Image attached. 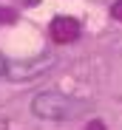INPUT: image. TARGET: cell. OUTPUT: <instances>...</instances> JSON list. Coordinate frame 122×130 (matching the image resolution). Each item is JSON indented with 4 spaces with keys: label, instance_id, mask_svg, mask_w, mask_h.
I'll return each mask as SVG.
<instances>
[{
    "label": "cell",
    "instance_id": "1",
    "mask_svg": "<svg viewBox=\"0 0 122 130\" xmlns=\"http://www.w3.org/2000/svg\"><path fill=\"white\" fill-rule=\"evenodd\" d=\"M31 110L40 119H51V122H65V119H77L88 110L85 99H77L60 91H48V93H37L31 99Z\"/></svg>",
    "mask_w": 122,
    "mask_h": 130
},
{
    "label": "cell",
    "instance_id": "2",
    "mask_svg": "<svg viewBox=\"0 0 122 130\" xmlns=\"http://www.w3.org/2000/svg\"><path fill=\"white\" fill-rule=\"evenodd\" d=\"M48 34H51V40L54 42H74L77 37H79V23L74 17H54L51 20V26H48Z\"/></svg>",
    "mask_w": 122,
    "mask_h": 130
},
{
    "label": "cell",
    "instance_id": "3",
    "mask_svg": "<svg viewBox=\"0 0 122 130\" xmlns=\"http://www.w3.org/2000/svg\"><path fill=\"white\" fill-rule=\"evenodd\" d=\"M111 14H114V20H119V23H122V0H116V3L111 6Z\"/></svg>",
    "mask_w": 122,
    "mask_h": 130
},
{
    "label": "cell",
    "instance_id": "4",
    "mask_svg": "<svg viewBox=\"0 0 122 130\" xmlns=\"http://www.w3.org/2000/svg\"><path fill=\"white\" fill-rule=\"evenodd\" d=\"M88 130H105V124H102V122H99V119H94V122L88 124Z\"/></svg>",
    "mask_w": 122,
    "mask_h": 130
},
{
    "label": "cell",
    "instance_id": "5",
    "mask_svg": "<svg viewBox=\"0 0 122 130\" xmlns=\"http://www.w3.org/2000/svg\"><path fill=\"white\" fill-rule=\"evenodd\" d=\"M6 71H9V65H6V59H3V57H0V74H6Z\"/></svg>",
    "mask_w": 122,
    "mask_h": 130
},
{
    "label": "cell",
    "instance_id": "6",
    "mask_svg": "<svg viewBox=\"0 0 122 130\" xmlns=\"http://www.w3.org/2000/svg\"><path fill=\"white\" fill-rule=\"evenodd\" d=\"M26 3H29V6H37V3H40V0H26Z\"/></svg>",
    "mask_w": 122,
    "mask_h": 130
}]
</instances>
